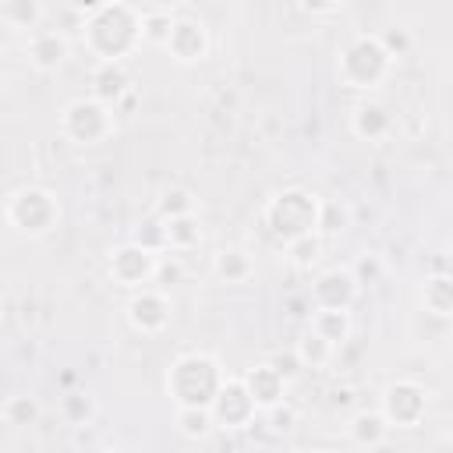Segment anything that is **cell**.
Wrapping results in <instances>:
<instances>
[{
	"label": "cell",
	"instance_id": "6da1fadb",
	"mask_svg": "<svg viewBox=\"0 0 453 453\" xmlns=\"http://www.w3.org/2000/svg\"><path fill=\"white\" fill-rule=\"evenodd\" d=\"M81 42L96 60H124L142 46V14L124 0H106L85 14Z\"/></svg>",
	"mask_w": 453,
	"mask_h": 453
},
{
	"label": "cell",
	"instance_id": "7a4b0ae2",
	"mask_svg": "<svg viewBox=\"0 0 453 453\" xmlns=\"http://www.w3.org/2000/svg\"><path fill=\"white\" fill-rule=\"evenodd\" d=\"M223 368L212 354H202V350H191V354H180L170 368H166V396L177 403V407H209L219 382H223Z\"/></svg>",
	"mask_w": 453,
	"mask_h": 453
},
{
	"label": "cell",
	"instance_id": "3957f363",
	"mask_svg": "<svg viewBox=\"0 0 453 453\" xmlns=\"http://www.w3.org/2000/svg\"><path fill=\"white\" fill-rule=\"evenodd\" d=\"M393 71V57L382 50L375 32H361L354 39H347V46L336 57V78L340 85L354 88V92H368L379 88Z\"/></svg>",
	"mask_w": 453,
	"mask_h": 453
},
{
	"label": "cell",
	"instance_id": "277c9868",
	"mask_svg": "<svg viewBox=\"0 0 453 453\" xmlns=\"http://www.w3.org/2000/svg\"><path fill=\"white\" fill-rule=\"evenodd\" d=\"M315 216H319V195L304 188H283L265 202L262 226L276 244H290L294 237L315 234Z\"/></svg>",
	"mask_w": 453,
	"mask_h": 453
},
{
	"label": "cell",
	"instance_id": "5b68a950",
	"mask_svg": "<svg viewBox=\"0 0 453 453\" xmlns=\"http://www.w3.org/2000/svg\"><path fill=\"white\" fill-rule=\"evenodd\" d=\"M4 219L25 234V237H46L57 223H60V202L50 188H39V184H25L18 188L7 205H4Z\"/></svg>",
	"mask_w": 453,
	"mask_h": 453
},
{
	"label": "cell",
	"instance_id": "8992f818",
	"mask_svg": "<svg viewBox=\"0 0 453 453\" xmlns=\"http://www.w3.org/2000/svg\"><path fill=\"white\" fill-rule=\"evenodd\" d=\"M60 134L71 145H99L113 134V110L92 96H78L60 110Z\"/></svg>",
	"mask_w": 453,
	"mask_h": 453
},
{
	"label": "cell",
	"instance_id": "52a82bcc",
	"mask_svg": "<svg viewBox=\"0 0 453 453\" xmlns=\"http://www.w3.org/2000/svg\"><path fill=\"white\" fill-rule=\"evenodd\" d=\"M379 414L389 428H418L428 414V389L414 379H393L379 396Z\"/></svg>",
	"mask_w": 453,
	"mask_h": 453
},
{
	"label": "cell",
	"instance_id": "ba28073f",
	"mask_svg": "<svg viewBox=\"0 0 453 453\" xmlns=\"http://www.w3.org/2000/svg\"><path fill=\"white\" fill-rule=\"evenodd\" d=\"M209 414H212V425L223 432H237V428H248L255 421L258 407H255L241 375H223V382L209 403Z\"/></svg>",
	"mask_w": 453,
	"mask_h": 453
},
{
	"label": "cell",
	"instance_id": "9c48e42d",
	"mask_svg": "<svg viewBox=\"0 0 453 453\" xmlns=\"http://www.w3.org/2000/svg\"><path fill=\"white\" fill-rule=\"evenodd\" d=\"M124 315H127V326L142 336H152V333H163L173 319V304H170V294L159 290V287H138L127 304H124Z\"/></svg>",
	"mask_w": 453,
	"mask_h": 453
},
{
	"label": "cell",
	"instance_id": "30bf717a",
	"mask_svg": "<svg viewBox=\"0 0 453 453\" xmlns=\"http://www.w3.org/2000/svg\"><path fill=\"white\" fill-rule=\"evenodd\" d=\"M152 269H156V251L134 244V241H124L110 251V262H106V273L117 287H127V290H138V287H149L152 283Z\"/></svg>",
	"mask_w": 453,
	"mask_h": 453
},
{
	"label": "cell",
	"instance_id": "8fae6325",
	"mask_svg": "<svg viewBox=\"0 0 453 453\" xmlns=\"http://www.w3.org/2000/svg\"><path fill=\"white\" fill-rule=\"evenodd\" d=\"M134 92V78L127 71L124 60H96L92 78H88V96L99 99L103 106H110L113 113L120 110V103H127Z\"/></svg>",
	"mask_w": 453,
	"mask_h": 453
},
{
	"label": "cell",
	"instance_id": "7c38bea8",
	"mask_svg": "<svg viewBox=\"0 0 453 453\" xmlns=\"http://www.w3.org/2000/svg\"><path fill=\"white\" fill-rule=\"evenodd\" d=\"M357 294H361V283L354 280V273L336 265V269H326V273L315 276L308 297H311L315 308H340V311H350V304L357 301Z\"/></svg>",
	"mask_w": 453,
	"mask_h": 453
},
{
	"label": "cell",
	"instance_id": "4fadbf2b",
	"mask_svg": "<svg viewBox=\"0 0 453 453\" xmlns=\"http://www.w3.org/2000/svg\"><path fill=\"white\" fill-rule=\"evenodd\" d=\"M163 50L177 64H202L209 57V32L195 18H173V28H170Z\"/></svg>",
	"mask_w": 453,
	"mask_h": 453
},
{
	"label": "cell",
	"instance_id": "5bb4252c",
	"mask_svg": "<svg viewBox=\"0 0 453 453\" xmlns=\"http://www.w3.org/2000/svg\"><path fill=\"white\" fill-rule=\"evenodd\" d=\"M28 64L35 67V71H42V74H53V71H60L64 64H67V57H71V46H67V39L60 35V32H50V28H35L32 35H28Z\"/></svg>",
	"mask_w": 453,
	"mask_h": 453
},
{
	"label": "cell",
	"instance_id": "9a60e30c",
	"mask_svg": "<svg viewBox=\"0 0 453 453\" xmlns=\"http://www.w3.org/2000/svg\"><path fill=\"white\" fill-rule=\"evenodd\" d=\"M350 131L361 138V142H382L389 131H393V113L386 103L379 99H361L354 110H350Z\"/></svg>",
	"mask_w": 453,
	"mask_h": 453
},
{
	"label": "cell",
	"instance_id": "2e32d148",
	"mask_svg": "<svg viewBox=\"0 0 453 453\" xmlns=\"http://www.w3.org/2000/svg\"><path fill=\"white\" fill-rule=\"evenodd\" d=\"M241 379H244V386H248V393H251V400H255L258 411H265V407H273L276 400H283V396H287V386H290L269 361L251 365Z\"/></svg>",
	"mask_w": 453,
	"mask_h": 453
},
{
	"label": "cell",
	"instance_id": "e0dca14e",
	"mask_svg": "<svg viewBox=\"0 0 453 453\" xmlns=\"http://www.w3.org/2000/svg\"><path fill=\"white\" fill-rule=\"evenodd\" d=\"M389 425H386V418L379 414V411H357L350 421H347V439L354 442V446H361V449H379V446H386L389 442Z\"/></svg>",
	"mask_w": 453,
	"mask_h": 453
},
{
	"label": "cell",
	"instance_id": "ac0fdd59",
	"mask_svg": "<svg viewBox=\"0 0 453 453\" xmlns=\"http://www.w3.org/2000/svg\"><path fill=\"white\" fill-rule=\"evenodd\" d=\"M212 273H216L219 283L237 287V283H248V280L255 276V258H251L244 248L230 244V248H219V251L212 255Z\"/></svg>",
	"mask_w": 453,
	"mask_h": 453
},
{
	"label": "cell",
	"instance_id": "d6986e66",
	"mask_svg": "<svg viewBox=\"0 0 453 453\" xmlns=\"http://www.w3.org/2000/svg\"><path fill=\"white\" fill-rule=\"evenodd\" d=\"M421 308L428 315H435V319H449L453 315V276L449 273H425Z\"/></svg>",
	"mask_w": 453,
	"mask_h": 453
},
{
	"label": "cell",
	"instance_id": "ffe728a7",
	"mask_svg": "<svg viewBox=\"0 0 453 453\" xmlns=\"http://www.w3.org/2000/svg\"><path fill=\"white\" fill-rule=\"evenodd\" d=\"M163 234H166V251H191L202 241V223L195 212L170 216V219H163Z\"/></svg>",
	"mask_w": 453,
	"mask_h": 453
},
{
	"label": "cell",
	"instance_id": "44dd1931",
	"mask_svg": "<svg viewBox=\"0 0 453 453\" xmlns=\"http://www.w3.org/2000/svg\"><path fill=\"white\" fill-rule=\"evenodd\" d=\"M322 340H329L333 347H343L350 340V311H340V308H315L311 315V326Z\"/></svg>",
	"mask_w": 453,
	"mask_h": 453
},
{
	"label": "cell",
	"instance_id": "7402d4cb",
	"mask_svg": "<svg viewBox=\"0 0 453 453\" xmlns=\"http://www.w3.org/2000/svg\"><path fill=\"white\" fill-rule=\"evenodd\" d=\"M0 18H4L11 28L32 35V32L42 25L46 7H42V0H4V4H0Z\"/></svg>",
	"mask_w": 453,
	"mask_h": 453
},
{
	"label": "cell",
	"instance_id": "603a6c76",
	"mask_svg": "<svg viewBox=\"0 0 453 453\" xmlns=\"http://www.w3.org/2000/svg\"><path fill=\"white\" fill-rule=\"evenodd\" d=\"M347 226H350V209H347V202H340V198H319L315 234H319L322 241H329V237H340Z\"/></svg>",
	"mask_w": 453,
	"mask_h": 453
},
{
	"label": "cell",
	"instance_id": "cb8c5ba5",
	"mask_svg": "<svg viewBox=\"0 0 453 453\" xmlns=\"http://www.w3.org/2000/svg\"><path fill=\"white\" fill-rule=\"evenodd\" d=\"M0 414H4V421H7L11 428H28V425H39L42 403H39L32 393H14V396L4 400Z\"/></svg>",
	"mask_w": 453,
	"mask_h": 453
},
{
	"label": "cell",
	"instance_id": "d4e9b609",
	"mask_svg": "<svg viewBox=\"0 0 453 453\" xmlns=\"http://www.w3.org/2000/svg\"><path fill=\"white\" fill-rule=\"evenodd\" d=\"M294 354L301 357V365H304V368H326V365L333 361L336 347H333L329 340H322L315 329H304V333H301V340H297V347H294Z\"/></svg>",
	"mask_w": 453,
	"mask_h": 453
},
{
	"label": "cell",
	"instance_id": "484cf974",
	"mask_svg": "<svg viewBox=\"0 0 453 453\" xmlns=\"http://www.w3.org/2000/svg\"><path fill=\"white\" fill-rule=\"evenodd\" d=\"M173 425H177V432H180L184 439H209V435L216 432L209 407H177Z\"/></svg>",
	"mask_w": 453,
	"mask_h": 453
},
{
	"label": "cell",
	"instance_id": "4316f807",
	"mask_svg": "<svg viewBox=\"0 0 453 453\" xmlns=\"http://www.w3.org/2000/svg\"><path fill=\"white\" fill-rule=\"evenodd\" d=\"M322 237L319 234H304V237H294L290 244H283L287 248V258H290V265L294 269H311L319 258H322Z\"/></svg>",
	"mask_w": 453,
	"mask_h": 453
},
{
	"label": "cell",
	"instance_id": "83f0119b",
	"mask_svg": "<svg viewBox=\"0 0 453 453\" xmlns=\"http://www.w3.org/2000/svg\"><path fill=\"white\" fill-rule=\"evenodd\" d=\"M170 28H173V14H170V11L152 7V11L142 14V42H149V46H163L166 35H170Z\"/></svg>",
	"mask_w": 453,
	"mask_h": 453
},
{
	"label": "cell",
	"instance_id": "f1b7e54d",
	"mask_svg": "<svg viewBox=\"0 0 453 453\" xmlns=\"http://www.w3.org/2000/svg\"><path fill=\"white\" fill-rule=\"evenodd\" d=\"M262 414H265V428H269L273 435H290V432L297 428V421H301L297 407H294L287 396H283V400H276L273 407H265Z\"/></svg>",
	"mask_w": 453,
	"mask_h": 453
},
{
	"label": "cell",
	"instance_id": "f546056e",
	"mask_svg": "<svg viewBox=\"0 0 453 453\" xmlns=\"http://www.w3.org/2000/svg\"><path fill=\"white\" fill-rule=\"evenodd\" d=\"M184 212H195V195L188 188H166L156 202V212L159 219H170V216H184Z\"/></svg>",
	"mask_w": 453,
	"mask_h": 453
},
{
	"label": "cell",
	"instance_id": "4dcf8cb0",
	"mask_svg": "<svg viewBox=\"0 0 453 453\" xmlns=\"http://www.w3.org/2000/svg\"><path fill=\"white\" fill-rule=\"evenodd\" d=\"M184 280V262H180V255L177 251H159L156 255V269H152V283L159 287V290H170V287H177Z\"/></svg>",
	"mask_w": 453,
	"mask_h": 453
},
{
	"label": "cell",
	"instance_id": "1f68e13d",
	"mask_svg": "<svg viewBox=\"0 0 453 453\" xmlns=\"http://www.w3.org/2000/svg\"><path fill=\"white\" fill-rule=\"evenodd\" d=\"M60 414L67 425H88L96 418V400L88 393H67L60 400Z\"/></svg>",
	"mask_w": 453,
	"mask_h": 453
},
{
	"label": "cell",
	"instance_id": "d6a6232c",
	"mask_svg": "<svg viewBox=\"0 0 453 453\" xmlns=\"http://www.w3.org/2000/svg\"><path fill=\"white\" fill-rule=\"evenodd\" d=\"M134 244H142V248H149V251H166V234H163V219L159 216H152V219H145V223H138V230H134V237H131Z\"/></svg>",
	"mask_w": 453,
	"mask_h": 453
},
{
	"label": "cell",
	"instance_id": "836d02e7",
	"mask_svg": "<svg viewBox=\"0 0 453 453\" xmlns=\"http://www.w3.org/2000/svg\"><path fill=\"white\" fill-rule=\"evenodd\" d=\"M379 42H382V50H386L393 60L407 57V53H411V46H414V39H411V32H407V28H386V32H379Z\"/></svg>",
	"mask_w": 453,
	"mask_h": 453
},
{
	"label": "cell",
	"instance_id": "e575fe53",
	"mask_svg": "<svg viewBox=\"0 0 453 453\" xmlns=\"http://www.w3.org/2000/svg\"><path fill=\"white\" fill-rule=\"evenodd\" d=\"M350 273H354V280L365 287H372V283H379L382 280V273H386V265H382V258L379 255H361L354 265H350Z\"/></svg>",
	"mask_w": 453,
	"mask_h": 453
},
{
	"label": "cell",
	"instance_id": "d590c367",
	"mask_svg": "<svg viewBox=\"0 0 453 453\" xmlns=\"http://www.w3.org/2000/svg\"><path fill=\"white\" fill-rule=\"evenodd\" d=\"M269 365H273L287 382H294V379L304 372V365H301V357H297L294 350H280V354H273V357H269Z\"/></svg>",
	"mask_w": 453,
	"mask_h": 453
},
{
	"label": "cell",
	"instance_id": "8d00e7d4",
	"mask_svg": "<svg viewBox=\"0 0 453 453\" xmlns=\"http://www.w3.org/2000/svg\"><path fill=\"white\" fill-rule=\"evenodd\" d=\"M336 4H340V0H301V7H304L308 14H333Z\"/></svg>",
	"mask_w": 453,
	"mask_h": 453
},
{
	"label": "cell",
	"instance_id": "74e56055",
	"mask_svg": "<svg viewBox=\"0 0 453 453\" xmlns=\"http://www.w3.org/2000/svg\"><path fill=\"white\" fill-rule=\"evenodd\" d=\"M350 400H354V393H350V389H333V393H329V407H333V411L347 407Z\"/></svg>",
	"mask_w": 453,
	"mask_h": 453
},
{
	"label": "cell",
	"instance_id": "f35d334b",
	"mask_svg": "<svg viewBox=\"0 0 453 453\" xmlns=\"http://www.w3.org/2000/svg\"><path fill=\"white\" fill-rule=\"evenodd\" d=\"M74 4V11H81V14H92L96 7H103L106 0H71Z\"/></svg>",
	"mask_w": 453,
	"mask_h": 453
},
{
	"label": "cell",
	"instance_id": "ab89813d",
	"mask_svg": "<svg viewBox=\"0 0 453 453\" xmlns=\"http://www.w3.org/2000/svg\"><path fill=\"white\" fill-rule=\"evenodd\" d=\"M152 4H156V7H163V11H173V7H180L184 0H152Z\"/></svg>",
	"mask_w": 453,
	"mask_h": 453
}]
</instances>
